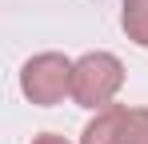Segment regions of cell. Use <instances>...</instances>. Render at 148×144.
I'll return each mask as SVG.
<instances>
[{"label": "cell", "mask_w": 148, "mask_h": 144, "mask_svg": "<svg viewBox=\"0 0 148 144\" xmlns=\"http://www.w3.org/2000/svg\"><path fill=\"white\" fill-rule=\"evenodd\" d=\"M124 84V64L112 52H88L72 64V100L80 108H108Z\"/></svg>", "instance_id": "cell-1"}, {"label": "cell", "mask_w": 148, "mask_h": 144, "mask_svg": "<svg viewBox=\"0 0 148 144\" xmlns=\"http://www.w3.org/2000/svg\"><path fill=\"white\" fill-rule=\"evenodd\" d=\"M120 24L128 32V40H136L140 48H148V0H124Z\"/></svg>", "instance_id": "cell-4"}, {"label": "cell", "mask_w": 148, "mask_h": 144, "mask_svg": "<svg viewBox=\"0 0 148 144\" xmlns=\"http://www.w3.org/2000/svg\"><path fill=\"white\" fill-rule=\"evenodd\" d=\"M120 120H124V108H120V104H108V108H100V112H96V120L84 128L80 144H116V140H120Z\"/></svg>", "instance_id": "cell-3"}, {"label": "cell", "mask_w": 148, "mask_h": 144, "mask_svg": "<svg viewBox=\"0 0 148 144\" xmlns=\"http://www.w3.org/2000/svg\"><path fill=\"white\" fill-rule=\"evenodd\" d=\"M20 88L32 104H60L64 92H72V60L60 52H40L20 68Z\"/></svg>", "instance_id": "cell-2"}, {"label": "cell", "mask_w": 148, "mask_h": 144, "mask_svg": "<svg viewBox=\"0 0 148 144\" xmlns=\"http://www.w3.org/2000/svg\"><path fill=\"white\" fill-rule=\"evenodd\" d=\"M32 144H68V140H64V136H56V132H40Z\"/></svg>", "instance_id": "cell-6"}, {"label": "cell", "mask_w": 148, "mask_h": 144, "mask_svg": "<svg viewBox=\"0 0 148 144\" xmlns=\"http://www.w3.org/2000/svg\"><path fill=\"white\" fill-rule=\"evenodd\" d=\"M116 144H148V108H124Z\"/></svg>", "instance_id": "cell-5"}]
</instances>
